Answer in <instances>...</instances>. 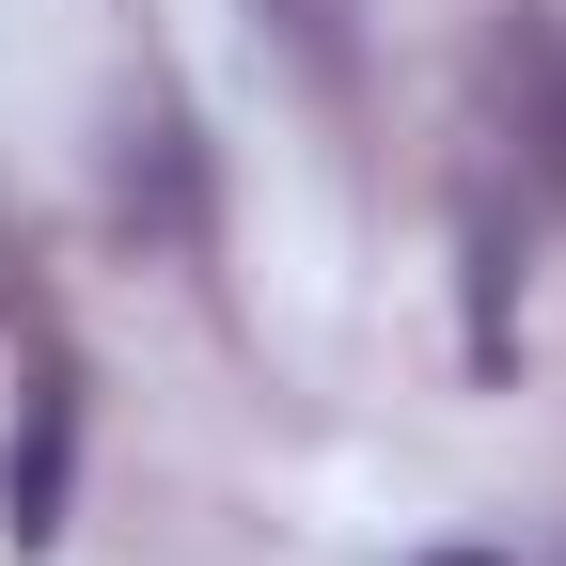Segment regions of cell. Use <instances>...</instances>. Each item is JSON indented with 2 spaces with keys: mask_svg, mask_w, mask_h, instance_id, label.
Here are the masks:
<instances>
[{
  "mask_svg": "<svg viewBox=\"0 0 566 566\" xmlns=\"http://www.w3.org/2000/svg\"><path fill=\"white\" fill-rule=\"evenodd\" d=\"M457 268H472V363L504 378V363H520V300H504L520 252H504V205H488V189H472V221H457Z\"/></svg>",
  "mask_w": 566,
  "mask_h": 566,
  "instance_id": "3",
  "label": "cell"
},
{
  "mask_svg": "<svg viewBox=\"0 0 566 566\" xmlns=\"http://www.w3.org/2000/svg\"><path fill=\"white\" fill-rule=\"evenodd\" d=\"M63 472H80V363H32V424H17V472H0V535L17 551L63 535Z\"/></svg>",
  "mask_w": 566,
  "mask_h": 566,
  "instance_id": "1",
  "label": "cell"
},
{
  "mask_svg": "<svg viewBox=\"0 0 566 566\" xmlns=\"http://www.w3.org/2000/svg\"><path fill=\"white\" fill-rule=\"evenodd\" d=\"M424 566H488V551H424Z\"/></svg>",
  "mask_w": 566,
  "mask_h": 566,
  "instance_id": "4",
  "label": "cell"
},
{
  "mask_svg": "<svg viewBox=\"0 0 566 566\" xmlns=\"http://www.w3.org/2000/svg\"><path fill=\"white\" fill-rule=\"evenodd\" d=\"M488 63H504V95H520V158H535V189L566 205V17H535V0H520Z\"/></svg>",
  "mask_w": 566,
  "mask_h": 566,
  "instance_id": "2",
  "label": "cell"
}]
</instances>
